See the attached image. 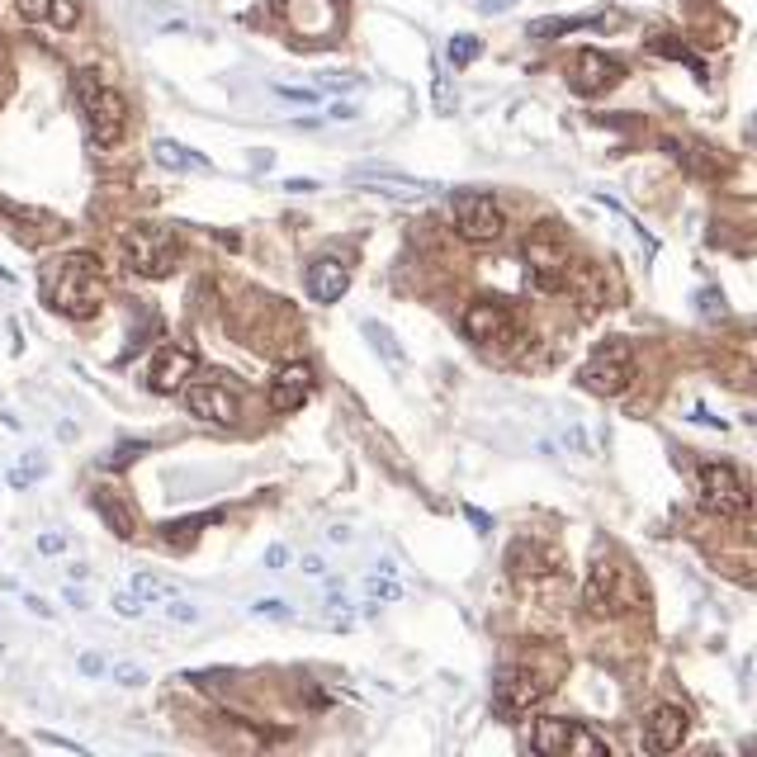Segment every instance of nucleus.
<instances>
[{
	"instance_id": "nucleus-1",
	"label": "nucleus",
	"mask_w": 757,
	"mask_h": 757,
	"mask_svg": "<svg viewBox=\"0 0 757 757\" xmlns=\"http://www.w3.org/2000/svg\"><path fill=\"white\" fill-rule=\"evenodd\" d=\"M39 289H43L52 313L85 323V318H95V313L104 308V298H110V275H104L100 256L67 252V256L52 260V266H43Z\"/></svg>"
},
{
	"instance_id": "nucleus-2",
	"label": "nucleus",
	"mask_w": 757,
	"mask_h": 757,
	"mask_svg": "<svg viewBox=\"0 0 757 757\" xmlns=\"http://www.w3.org/2000/svg\"><path fill=\"white\" fill-rule=\"evenodd\" d=\"M72 95H76L81 114H85V133H91V143L95 147H114L123 137V129H129V100H123L114 85H104L100 72H91V67L72 76Z\"/></svg>"
},
{
	"instance_id": "nucleus-3",
	"label": "nucleus",
	"mask_w": 757,
	"mask_h": 757,
	"mask_svg": "<svg viewBox=\"0 0 757 757\" xmlns=\"http://www.w3.org/2000/svg\"><path fill=\"white\" fill-rule=\"evenodd\" d=\"M119 252H123V266L143 279H166L175 266H181V237H175V227H166V223L123 227Z\"/></svg>"
},
{
	"instance_id": "nucleus-4",
	"label": "nucleus",
	"mask_w": 757,
	"mask_h": 757,
	"mask_svg": "<svg viewBox=\"0 0 757 757\" xmlns=\"http://www.w3.org/2000/svg\"><path fill=\"white\" fill-rule=\"evenodd\" d=\"M630 379H635V350L625 341L596 346L587 356V365L577 369V389L592 393V398H621L630 389Z\"/></svg>"
},
{
	"instance_id": "nucleus-5",
	"label": "nucleus",
	"mask_w": 757,
	"mask_h": 757,
	"mask_svg": "<svg viewBox=\"0 0 757 757\" xmlns=\"http://www.w3.org/2000/svg\"><path fill=\"white\" fill-rule=\"evenodd\" d=\"M550 677L535 673V667H507V673L492 682V710H498V719H507V725H516V719H525L544 696H550Z\"/></svg>"
},
{
	"instance_id": "nucleus-6",
	"label": "nucleus",
	"mask_w": 757,
	"mask_h": 757,
	"mask_svg": "<svg viewBox=\"0 0 757 757\" xmlns=\"http://www.w3.org/2000/svg\"><path fill=\"white\" fill-rule=\"evenodd\" d=\"M696 492H700V507L715 516H744L748 512V483L738 479V469L725 460H706L696 469Z\"/></svg>"
},
{
	"instance_id": "nucleus-7",
	"label": "nucleus",
	"mask_w": 757,
	"mask_h": 757,
	"mask_svg": "<svg viewBox=\"0 0 757 757\" xmlns=\"http://www.w3.org/2000/svg\"><path fill=\"white\" fill-rule=\"evenodd\" d=\"M525 275L535 279L540 289H563L573 275V256H569V242H563L550 223L540 233L525 237Z\"/></svg>"
},
{
	"instance_id": "nucleus-8",
	"label": "nucleus",
	"mask_w": 757,
	"mask_h": 757,
	"mask_svg": "<svg viewBox=\"0 0 757 757\" xmlns=\"http://www.w3.org/2000/svg\"><path fill=\"white\" fill-rule=\"evenodd\" d=\"M275 10L304 43H331L346 20L341 0H275Z\"/></svg>"
},
{
	"instance_id": "nucleus-9",
	"label": "nucleus",
	"mask_w": 757,
	"mask_h": 757,
	"mask_svg": "<svg viewBox=\"0 0 757 757\" xmlns=\"http://www.w3.org/2000/svg\"><path fill=\"white\" fill-rule=\"evenodd\" d=\"M450 208H454V227H460L464 242H498L507 227L498 200L483 195V190H460V195L450 200Z\"/></svg>"
},
{
	"instance_id": "nucleus-10",
	"label": "nucleus",
	"mask_w": 757,
	"mask_h": 757,
	"mask_svg": "<svg viewBox=\"0 0 757 757\" xmlns=\"http://www.w3.org/2000/svg\"><path fill=\"white\" fill-rule=\"evenodd\" d=\"M587 611H596V615H606V611H630L640 602V592H635V577H630V569H621V563H611V559H602L596 569L587 573Z\"/></svg>"
},
{
	"instance_id": "nucleus-11",
	"label": "nucleus",
	"mask_w": 757,
	"mask_h": 757,
	"mask_svg": "<svg viewBox=\"0 0 757 757\" xmlns=\"http://www.w3.org/2000/svg\"><path fill=\"white\" fill-rule=\"evenodd\" d=\"M195 369H200L195 350L166 341V346H156L152 360H147V389H152V393H181Z\"/></svg>"
},
{
	"instance_id": "nucleus-12",
	"label": "nucleus",
	"mask_w": 757,
	"mask_h": 757,
	"mask_svg": "<svg viewBox=\"0 0 757 757\" xmlns=\"http://www.w3.org/2000/svg\"><path fill=\"white\" fill-rule=\"evenodd\" d=\"M507 569H512V577L521 587H535V583H550V577H559L563 559L544 540H512V550H507Z\"/></svg>"
},
{
	"instance_id": "nucleus-13",
	"label": "nucleus",
	"mask_w": 757,
	"mask_h": 757,
	"mask_svg": "<svg viewBox=\"0 0 757 757\" xmlns=\"http://www.w3.org/2000/svg\"><path fill=\"white\" fill-rule=\"evenodd\" d=\"M464 337L479 341V346H502L512 341V313H507V304H498V298H473V304L464 308Z\"/></svg>"
},
{
	"instance_id": "nucleus-14",
	"label": "nucleus",
	"mask_w": 757,
	"mask_h": 757,
	"mask_svg": "<svg viewBox=\"0 0 757 757\" xmlns=\"http://www.w3.org/2000/svg\"><path fill=\"white\" fill-rule=\"evenodd\" d=\"M621 81H625V67L615 62V58H606V52H596V48L577 52V62H573V72H569V85H573L577 95H606Z\"/></svg>"
},
{
	"instance_id": "nucleus-15",
	"label": "nucleus",
	"mask_w": 757,
	"mask_h": 757,
	"mask_svg": "<svg viewBox=\"0 0 757 757\" xmlns=\"http://www.w3.org/2000/svg\"><path fill=\"white\" fill-rule=\"evenodd\" d=\"M181 393H185V408L195 412V417H204V421H214V427H233L237 412H242L237 393L227 389V383H214V379H204V383H185Z\"/></svg>"
},
{
	"instance_id": "nucleus-16",
	"label": "nucleus",
	"mask_w": 757,
	"mask_h": 757,
	"mask_svg": "<svg viewBox=\"0 0 757 757\" xmlns=\"http://www.w3.org/2000/svg\"><path fill=\"white\" fill-rule=\"evenodd\" d=\"M0 214L14 223V237H20L24 246H48V242H58L67 233L62 218L39 214V208H24V204H14V200H0Z\"/></svg>"
},
{
	"instance_id": "nucleus-17",
	"label": "nucleus",
	"mask_w": 757,
	"mask_h": 757,
	"mask_svg": "<svg viewBox=\"0 0 757 757\" xmlns=\"http://www.w3.org/2000/svg\"><path fill=\"white\" fill-rule=\"evenodd\" d=\"M308 398H313V369L304 360H294V365L279 369L275 383H270V408L275 412H298Z\"/></svg>"
},
{
	"instance_id": "nucleus-18",
	"label": "nucleus",
	"mask_w": 757,
	"mask_h": 757,
	"mask_svg": "<svg viewBox=\"0 0 757 757\" xmlns=\"http://www.w3.org/2000/svg\"><path fill=\"white\" fill-rule=\"evenodd\" d=\"M350 289V266L341 256H318L308 266V294L313 304H341V294Z\"/></svg>"
},
{
	"instance_id": "nucleus-19",
	"label": "nucleus",
	"mask_w": 757,
	"mask_h": 757,
	"mask_svg": "<svg viewBox=\"0 0 757 757\" xmlns=\"http://www.w3.org/2000/svg\"><path fill=\"white\" fill-rule=\"evenodd\" d=\"M682 738H686V710L682 706H658L654 715L644 719V744L654 753L682 748Z\"/></svg>"
},
{
	"instance_id": "nucleus-20",
	"label": "nucleus",
	"mask_w": 757,
	"mask_h": 757,
	"mask_svg": "<svg viewBox=\"0 0 757 757\" xmlns=\"http://www.w3.org/2000/svg\"><path fill=\"white\" fill-rule=\"evenodd\" d=\"M95 512H100V521L110 525V531L119 535V540H133L137 535V516H133V507L123 502V492H114V488H95Z\"/></svg>"
},
{
	"instance_id": "nucleus-21",
	"label": "nucleus",
	"mask_w": 757,
	"mask_h": 757,
	"mask_svg": "<svg viewBox=\"0 0 757 757\" xmlns=\"http://www.w3.org/2000/svg\"><path fill=\"white\" fill-rule=\"evenodd\" d=\"M573 738H577V725H573V719L550 715V719H540V725H535L531 748L544 753V757H559V753H573Z\"/></svg>"
},
{
	"instance_id": "nucleus-22",
	"label": "nucleus",
	"mask_w": 757,
	"mask_h": 757,
	"mask_svg": "<svg viewBox=\"0 0 757 757\" xmlns=\"http://www.w3.org/2000/svg\"><path fill=\"white\" fill-rule=\"evenodd\" d=\"M356 181L393 185V190H402V195H431V190H440L436 181H427V175H408V171H393V166H360Z\"/></svg>"
},
{
	"instance_id": "nucleus-23",
	"label": "nucleus",
	"mask_w": 757,
	"mask_h": 757,
	"mask_svg": "<svg viewBox=\"0 0 757 757\" xmlns=\"http://www.w3.org/2000/svg\"><path fill=\"white\" fill-rule=\"evenodd\" d=\"M223 512H200V516H185V521H166L162 525V540L171 544V550H185V544H195L204 525H218Z\"/></svg>"
},
{
	"instance_id": "nucleus-24",
	"label": "nucleus",
	"mask_w": 757,
	"mask_h": 757,
	"mask_svg": "<svg viewBox=\"0 0 757 757\" xmlns=\"http://www.w3.org/2000/svg\"><path fill=\"white\" fill-rule=\"evenodd\" d=\"M152 156H156L162 166H171V171H208V156H204V152L181 147V143H171V137H162V143L152 147Z\"/></svg>"
},
{
	"instance_id": "nucleus-25",
	"label": "nucleus",
	"mask_w": 757,
	"mask_h": 757,
	"mask_svg": "<svg viewBox=\"0 0 757 757\" xmlns=\"http://www.w3.org/2000/svg\"><path fill=\"white\" fill-rule=\"evenodd\" d=\"M577 29H606V20L602 14H592V20H563V14H550V20H535L531 29V39H563V33H577Z\"/></svg>"
},
{
	"instance_id": "nucleus-26",
	"label": "nucleus",
	"mask_w": 757,
	"mask_h": 757,
	"mask_svg": "<svg viewBox=\"0 0 757 757\" xmlns=\"http://www.w3.org/2000/svg\"><path fill=\"white\" fill-rule=\"evenodd\" d=\"M175 592H181V587H175V583H166V577H152V573H137L133 577V596H137V602H166V596H175Z\"/></svg>"
},
{
	"instance_id": "nucleus-27",
	"label": "nucleus",
	"mask_w": 757,
	"mask_h": 757,
	"mask_svg": "<svg viewBox=\"0 0 757 757\" xmlns=\"http://www.w3.org/2000/svg\"><path fill=\"white\" fill-rule=\"evenodd\" d=\"M648 48H654V52H658V58H673V62H686V67H692V72H696V76H706V67H700V62L692 58V48H686V43H677V39H667V33H658V39H648Z\"/></svg>"
},
{
	"instance_id": "nucleus-28",
	"label": "nucleus",
	"mask_w": 757,
	"mask_h": 757,
	"mask_svg": "<svg viewBox=\"0 0 757 757\" xmlns=\"http://www.w3.org/2000/svg\"><path fill=\"white\" fill-rule=\"evenodd\" d=\"M479 52H483V43L473 39V33H454L450 48H446V58H450V67H469Z\"/></svg>"
},
{
	"instance_id": "nucleus-29",
	"label": "nucleus",
	"mask_w": 757,
	"mask_h": 757,
	"mask_svg": "<svg viewBox=\"0 0 757 757\" xmlns=\"http://www.w3.org/2000/svg\"><path fill=\"white\" fill-rule=\"evenodd\" d=\"M43 473H48V460H43V454H24V460L10 469V488H29L33 479H43Z\"/></svg>"
},
{
	"instance_id": "nucleus-30",
	"label": "nucleus",
	"mask_w": 757,
	"mask_h": 757,
	"mask_svg": "<svg viewBox=\"0 0 757 757\" xmlns=\"http://www.w3.org/2000/svg\"><path fill=\"white\" fill-rule=\"evenodd\" d=\"M137 454H147L143 440H123V446H114L110 454H100V469H129Z\"/></svg>"
},
{
	"instance_id": "nucleus-31",
	"label": "nucleus",
	"mask_w": 757,
	"mask_h": 757,
	"mask_svg": "<svg viewBox=\"0 0 757 757\" xmlns=\"http://www.w3.org/2000/svg\"><path fill=\"white\" fill-rule=\"evenodd\" d=\"M365 592H369V602H398L402 596V587L393 583V573H369V583H365Z\"/></svg>"
},
{
	"instance_id": "nucleus-32",
	"label": "nucleus",
	"mask_w": 757,
	"mask_h": 757,
	"mask_svg": "<svg viewBox=\"0 0 757 757\" xmlns=\"http://www.w3.org/2000/svg\"><path fill=\"white\" fill-rule=\"evenodd\" d=\"M166 621H171V625H195V621H200V606L185 602V596L175 592V596H166Z\"/></svg>"
},
{
	"instance_id": "nucleus-33",
	"label": "nucleus",
	"mask_w": 757,
	"mask_h": 757,
	"mask_svg": "<svg viewBox=\"0 0 757 757\" xmlns=\"http://www.w3.org/2000/svg\"><path fill=\"white\" fill-rule=\"evenodd\" d=\"M252 615H260V621H294V611L279 602V596H260V602L252 606Z\"/></svg>"
},
{
	"instance_id": "nucleus-34",
	"label": "nucleus",
	"mask_w": 757,
	"mask_h": 757,
	"mask_svg": "<svg viewBox=\"0 0 757 757\" xmlns=\"http://www.w3.org/2000/svg\"><path fill=\"white\" fill-rule=\"evenodd\" d=\"M48 20L58 29H72L76 24V0H48Z\"/></svg>"
},
{
	"instance_id": "nucleus-35",
	"label": "nucleus",
	"mask_w": 757,
	"mask_h": 757,
	"mask_svg": "<svg viewBox=\"0 0 757 757\" xmlns=\"http://www.w3.org/2000/svg\"><path fill=\"white\" fill-rule=\"evenodd\" d=\"M365 331H369V337H375V346L383 350V356H389V360H402V350H398V341H393V331L389 327H379V323H365Z\"/></svg>"
},
{
	"instance_id": "nucleus-36",
	"label": "nucleus",
	"mask_w": 757,
	"mask_h": 757,
	"mask_svg": "<svg viewBox=\"0 0 757 757\" xmlns=\"http://www.w3.org/2000/svg\"><path fill=\"white\" fill-rule=\"evenodd\" d=\"M104 673H110L119 686H143L147 682V673L137 663H114V667H104Z\"/></svg>"
},
{
	"instance_id": "nucleus-37",
	"label": "nucleus",
	"mask_w": 757,
	"mask_h": 757,
	"mask_svg": "<svg viewBox=\"0 0 757 757\" xmlns=\"http://www.w3.org/2000/svg\"><path fill=\"white\" fill-rule=\"evenodd\" d=\"M275 95H285L294 104H318L323 100V91H313V85H275Z\"/></svg>"
},
{
	"instance_id": "nucleus-38",
	"label": "nucleus",
	"mask_w": 757,
	"mask_h": 757,
	"mask_svg": "<svg viewBox=\"0 0 757 757\" xmlns=\"http://www.w3.org/2000/svg\"><path fill=\"white\" fill-rule=\"evenodd\" d=\"M14 10H20V20H29V24L48 20V0H14Z\"/></svg>"
},
{
	"instance_id": "nucleus-39",
	"label": "nucleus",
	"mask_w": 757,
	"mask_h": 757,
	"mask_svg": "<svg viewBox=\"0 0 757 757\" xmlns=\"http://www.w3.org/2000/svg\"><path fill=\"white\" fill-rule=\"evenodd\" d=\"M114 611L123 615V621H137V615H143V602H137V596H129V592H123V596H114Z\"/></svg>"
},
{
	"instance_id": "nucleus-40",
	"label": "nucleus",
	"mask_w": 757,
	"mask_h": 757,
	"mask_svg": "<svg viewBox=\"0 0 757 757\" xmlns=\"http://www.w3.org/2000/svg\"><path fill=\"white\" fill-rule=\"evenodd\" d=\"M76 667H81L85 677H100V673H104V658H100V654H81V663H76Z\"/></svg>"
},
{
	"instance_id": "nucleus-41",
	"label": "nucleus",
	"mask_w": 757,
	"mask_h": 757,
	"mask_svg": "<svg viewBox=\"0 0 757 757\" xmlns=\"http://www.w3.org/2000/svg\"><path fill=\"white\" fill-rule=\"evenodd\" d=\"M356 76H323V91H356Z\"/></svg>"
},
{
	"instance_id": "nucleus-42",
	"label": "nucleus",
	"mask_w": 757,
	"mask_h": 757,
	"mask_svg": "<svg viewBox=\"0 0 757 757\" xmlns=\"http://www.w3.org/2000/svg\"><path fill=\"white\" fill-rule=\"evenodd\" d=\"M285 563H289V550H285V544H270V550H266V569H285Z\"/></svg>"
},
{
	"instance_id": "nucleus-43",
	"label": "nucleus",
	"mask_w": 757,
	"mask_h": 757,
	"mask_svg": "<svg viewBox=\"0 0 757 757\" xmlns=\"http://www.w3.org/2000/svg\"><path fill=\"white\" fill-rule=\"evenodd\" d=\"M67 550V535H43L39 540V554H62Z\"/></svg>"
},
{
	"instance_id": "nucleus-44",
	"label": "nucleus",
	"mask_w": 757,
	"mask_h": 757,
	"mask_svg": "<svg viewBox=\"0 0 757 757\" xmlns=\"http://www.w3.org/2000/svg\"><path fill=\"white\" fill-rule=\"evenodd\" d=\"M327 119H337V123H350V119H360V110L356 104H331V114Z\"/></svg>"
},
{
	"instance_id": "nucleus-45",
	"label": "nucleus",
	"mask_w": 757,
	"mask_h": 757,
	"mask_svg": "<svg viewBox=\"0 0 757 757\" xmlns=\"http://www.w3.org/2000/svg\"><path fill=\"white\" fill-rule=\"evenodd\" d=\"M512 6H516V0H479V10H483V14H507Z\"/></svg>"
},
{
	"instance_id": "nucleus-46",
	"label": "nucleus",
	"mask_w": 757,
	"mask_h": 757,
	"mask_svg": "<svg viewBox=\"0 0 757 757\" xmlns=\"http://www.w3.org/2000/svg\"><path fill=\"white\" fill-rule=\"evenodd\" d=\"M289 195H308V190H318V181H285Z\"/></svg>"
},
{
	"instance_id": "nucleus-47",
	"label": "nucleus",
	"mask_w": 757,
	"mask_h": 757,
	"mask_svg": "<svg viewBox=\"0 0 757 757\" xmlns=\"http://www.w3.org/2000/svg\"><path fill=\"white\" fill-rule=\"evenodd\" d=\"M469 521H473V525H479V531H492V521H488V516L479 512V507H469Z\"/></svg>"
}]
</instances>
